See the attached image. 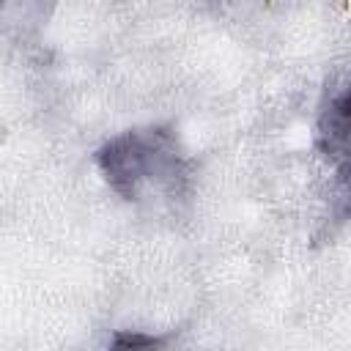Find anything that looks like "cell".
I'll return each instance as SVG.
<instances>
[{"instance_id":"1","label":"cell","mask_w":351,"mask_h":351,"mask_svg":"<svg viewBox=\"0 0 351 351\" xmlns=\"http://www.w3.org/2000/svg\"><path fill=\"white\" fill-rule=\"evenodd\" d=\"M5 3H8V0H0V8H3V5H5Z\"/></svg>"}]
</instances>
